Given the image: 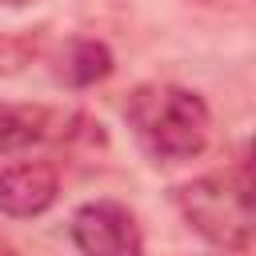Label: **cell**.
<instances>
[{
	"label": "cell",
	"mask_w": 256,
	"mask_h": 256,
	"mask_svg": "<svg viewBox=\"0 0 256 256\" xmlns=\"http://www.w3.org/2000/svg\"><path fill=\"white\" fill-rule=\"evenodd\" d=\"M40 52V40L32 32H0V80L20 76Z\"/></svg>",
	"instance_id": "7"
},
{
	"label": "cell",
	"mask_w": 256,
	"mask_h": 256,
	"mask_svg": "<svg viewBox=\"0 0 256 256\" xmlns=\"http://www.w3.org/2000/svg\"><path fill=\"white\" fill-rule=\"evenodd\" d=\"M56 128V116L40 104H0V156L44 144Z\"/></svg>",
	"instance_id": "5"
},
{
	"label": "cell",
	"mask_w": 256,
	"mask_h": 256,
	"mask_svg": "<svg viewBox=\"0 0 256 256\" xmlns=\"http://www.w3.org/2000/svg\"><path fill=\"white\" fill-rule=\"evenodd\" d=\"M128 128L156 164H180L208 148L212 112L200 92L180 84H140L124 104Z\"/></svg>",
	"instance_id": "1"
},
{
	"label": "cell",
	"mask_w": 256,
	"mask_h": 256,
	"mask_svg": "<svg viewBox=\"0 0 256 256\" xmlns=\"http://www.w3.org/2000/svg\"><path fill=\"white\" fill-rule=\"evenodd\" d=\"M180 216L196 236L220 252H248L252 244V176L248 160H236L224 172H204L172 192Z\"/></svg>",
	"instance_id": "2"
},
{
	"label": "cell",
	"mask_w": 256,
	"mask_h": 256,
	"mask_svg": "<svg viewBox=\"0 0 256 256\" xmlns=\"http://www.w3.org/2000/svg\"><path fill=\"white\" fill-rule=\"evenodd\" d=\"M8 4H24V0H8Z\"/></svg>",
	"instance_id": "9"
},
{
	"label": "cell",
	"mask_w": 256,
	"mask_h": 256,
	"mask_svg": "<svg viewBox=\"0 0 256 256\" xmlns=\"http://www.w3.org/2000/svg\"><path fill=\"white\" fill-rule=\"evenodd\" d=\"M204 4H228V0H204Z\"/></svg>",
	"instance_id": "8"
},
{
	"label": "cell",
	"mask_w": 256,
	"mask_h": 256,
	"mask_svg": "<svg viewBox=\"0 0 256 256\" xmlns=\"http://www.w3.org/2000/svg\"><path fill=\"white\" fill-rule=\"evenodd\" d=\"M60 200V176L44 160H20L0 168V212L12 220L44 216Z\"/></svg>",
	"instance_id": "4"
},
{
	"label": "cell",
	"mask_w": 256,
	"mask_h": 256,
	"mask_svg": "<svg viewBox=\"0 0 256 256\" xmlns=\"http://www.w3.org/2000/svg\"><path fill=\"white\" fill-rule=\"evenodd\" d=\"M72 244L80 256H144V232L136 216L116 200H88L72 212Z\"/></svg>",
	"instance_id": "3"
},
{
	"label": "cell",
	"mask_w": 256,
	"mask_h": 256,
	"mask_svg": "<svg viewBox=\"0 0 256 256\" xmlns=\"http://www.w3.org/2000/svg\"><path fill=\"white\" fill-rule=\"evenodd\" d=\"M108 72H112V52H108V44L88 40V36H80V40H72V44H68L60 76H64L72 88H88V84L104 80Z\"/></svg>",
	"instance_id": "6"
}]
</instances>
